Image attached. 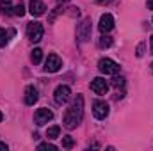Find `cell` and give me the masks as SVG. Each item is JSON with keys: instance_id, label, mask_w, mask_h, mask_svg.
Listing matches in <instances>:
<instances>
[{"instance_id": "obj_28", "label": "cell", "mask_w": 153, "mask_h": 151, "mask_svg": "<svg viewBox=\"0 0 153 151\" xmlns=\"http://www.w3.org/2000/svg\"><path fill=\"white\" fill-rule=\"evenodd\" d=\"M152 53H153V36H152Z\"/></svg>"}, {"instance_id": "obj_7", "label": "cell", "mask_w": 153, "mask_h": 151, "mask_svg": "<svg viewBox=\"0 0 153 151\" xmlns=\"http://www.w3.org/2000/svg\"><path fill=\"white\" fill-rule=\"evenodd\" d=\"M93 114L96 119H105L109 115V103H105L103 100H94L93 101Z\"/></svg>"}, {"instance_id": "obj_5", "label": "cell", "mask_w": 153, "mask_h": 151, "mask_svg": "<svg viewBox=\"0 0 153 151\" xmlns=\"http://www.w3.org/2000/svg\"><path fill=\"white\" fill-rule=\"evenodd\" d=\"M70 98H71V89H70L68 85H59V87L55 89V93H53V100H55L57 105L68 103Z\"/></svg>"}, {"instance_id": "obj_20", "label": "cell", "mask_w": 153, "mask_h": 151, "mask_svg": "<svg viewBox=\"0 0 153 151\" xmlns=\"http://www.w3.org/2000/svg\"><path fill=\"white\" fill-rule=\"evenodd\" d=\"M100 46H102V48H109V46H112V38L103 36V38L100 39Z\"/></svg>"}, {"instance_id": "obj_2", "label": "cell", "mask_w": 153, "mask_h": 151, "mask_svg": "<svg viewBox=\"0 0 153 151\" xmlns=\"http://www.w3.org/2000/svg\"><path fill=\"white\" fill-rule=\"evenodd\" d=\"M91 32H93L91 18L82 20V23H78V27H76V41L78 43H87L91 39Z\"/></svg>"}, {"instance_id": "obj_23", "label": "cell", "mask_w": 153, "mask_h": 151, "mask_svg": "<svg viewBox=\"0 0 153 151\" xmlns=\"http://www.w3.org/2000/svg\"><path fill=\"white\" fill-rule=\"evenodd\" d=\"M0 150H2V151H5V150H7V144H4V142H0Z\"/></svg>"}, {"instance_id": "obj_27", "label": "cell", "mask_w": 153, "mask_h": 151, "mask_svg": "<svg viewBox=\"0 0 153 151\" xmlns=\"http://www.w3.org/2000/svg\"><path fill=\"white\" fill-rule=\"evenodd\" d=\"M2 119H4V114L0 112V123H2Z\"/></svg>"}, {"instance_id": "obj_24", "label": "cell", "mask_w": 153, "mask_h": 151, "mask_svg": "<svg viewBox=\"0 0 153 151\" xmlns=\"http://www.w3.org/2000/svg\"><path fill=\"white\" fill-rule=\"evenodd\" d=\"M96 2H100V4H111L112 0H96Z\"/></svg>"}, {"instance_id": "obj_9", "label": "cell", "mask_w": 153, "mask_h": 151, "mask_svg": "<svg viewBox=\"0 0 153 151\" xmlns=\"http://www.w3.org/2000/svg\"><path fill=\"white\" fill-rule=\"evenodd\" d=\"M53 119V112L50 110V109H38L36 114H34V121H36V124L38 126H43V124H46L48 121H52Z\"/></svg>"}, {"instance_id": "obj_12", "label": "cell", "mask_w": 153, "mask_h": 151, "mask_svg": "<svg viewBox=\"0 0 153 151\" xmlns=\"http://www.w3.org/2000/svg\"><path fill=\"white\" fill-rule=\"evenodd\" d=\"M39 100V93L34 85H27L25 89V105H34Z\"/></svg>"}, {"instance_id": "obj_8", "label": "cell", "mask_w": 153, "mask_h": 151, "mask_svg": "<svg viewBox=\"0 0 153 151\" xmlns=\"http://www.w3.org/2000/svg\"><path fill=\"white\" fill-rule=\"evenodd\" d=\"M91 91H93L94 94H98V96L107 94V91H109V84H107V80L102 78V76H96V78L91 82Z\"/></svg>"}, {"instance_id": "obj_6", "label": "cell", "mask_w": 153, "mask_h": 151, "mask_svg": "<svg viewBox=\"0 0 153 151\" xmlns=\"http://www.w3.org/2000/svg\"><path fill=\"white\" fill-rule=\"evenodd\" d=\"M43 25L38 23V21H32V23H29V27H27V36L29 39L32 41V43H39L41 39H43Z\"/></svg>"}, {"instance_id": "obj_13", "label": "cell", "mask_w": 153, "mask_h": 151, "mask_svg": "<svg viewBox=\"0 0 153 151\" xmlns=\"http://www.w3.org/2000/svg\"><path fill=\"white\" fill-rule=\"evenodd\" d=\"M13 0H0V11L4 14H13Z\"/></svg>"}, {"instance_id": "obj_21", "label": "cell", "mask_w": 153, "mask_h": 151, "mask_svg": "<svg viewBox=\"0 0 153 151\" xmlns=\"http://www.w3.org/2000/svg\"><path fill=\"white\" fill-rule=\"evenodd\" d=\"M38 150H50V151H55L57 150V146H53V144H50V142H43V144H39Z\"/></svg>"}, {"instance_id": "obj_4", "label": "cell", "mask_w": 153, "mask_h": 151, "mask_svg": "<svg viewBox=\"0 0 153 151\" xmlns=\"http://www.w3.org/2000/svg\"><path fill=\"white\" fill-rule=\"evenodd\" d=\"M61 66H62L61 57H59V55H55V53H50V55L46 57V61H45L43 70H45L46 73H55V71H59V70H61Z\"/></svg>"}, {"instance_id": "obj_25", "label": "cell", "mask_w": 153, "mask_h": 151, "mask_svg": "<svg viewBox=\"0 0 153 151\" xmlns=\"http://www.w3.org/2000/svg\"><path fill=\"white\" fill-rule=\"evenodd\" d=\"M148 9H153V0H148Z\"/></svg>"}, {"instance_id": "obj_22", "label": "cell", "mask_w": 153, "mask_h": 151, "mask_svg": "<svg viewBox=\"0 0 153 151\" xmlns=\"http://www.w3.org/2000/svg\"><path fill=\"white\" fill-rule=\"evenodd\" d=\"M135 55H137V57H143V55H144V43H141V44L137 46V50H135Z\"/></svg>"}, {"instance_id": "obj_1", "label": "cell", "mask_w": 153, "mask_h": 151, "mask_svg": "<svg viewBox=\"0 0 153 151\" xmlns=\"http://www.w3.org/2000/svg\"><path fill=\"white\" fill-rule=\"evenodd\" d=\"M82 117H84V98L80 94H76L70 109H66V112H64L62 124H64V128L73 130L82 123Z\"/></svg>"}, {"instance_id": "obj_17", "label": "cell", "mask_w": 153, "mask_h": 151, "mask_svg": "<svg viewBox=\"0 0 153 151\" xmlns=\"http://www.w3.org/2000/svg\"><path fill=\"white\" fill-rule=\"evenodd\" d=\"M73 144H75V141H73V137H71V135H66V137H62V148H66V150H71V148H73Z\"/></svg>"}, {"instance_id": "obj_26", "label": "cell", "mask_w": 153, "mask_h": 151, "mask_svg": "<svg viewBox=\"0 0 153 151\" xmlns=\"http://www.w3.org/2000/svg\"><path fill=\"white\" fill-rule=\"evenodd\" d=\"M59 4H66V2H70V0H57Z\"/></svg>"}, {"instance_id": "obj_18", "label": "cell", "mask_w": 153, "mask_h": 151, "mask_svg": "<svg viewBox=\"0 0 153 151\" xmlns=\"http://www.w3.org/2000/svg\"><path fill=\"white\" fill-rule=\"evenodd\" d=\"M13 14H16V16H23L25 14V5L20 2L18 5H14V9H13Z\"/></svg>"}, {"instance_id": "obj_14", "label": "cell", "mask_w": 153, "mask_h": 151, "mask_svg": "<svg viewBox=\"0 0 153 151\" xmlns=\"http://www.w3.org/2000/svg\"><path fill=\"white\" fill-rule=\"evenodd\" d=\"M59 133H61V126H57V124H55V126H50V128L46 130V139H50V141H52V139H57Z\"/></svg>"}, {"instance_id": "obj_16", "label": "cell", "mask_w": 153, "mask_h": 151, "mask_svg": "<svg viewBox=\"0 0 153 151\" xmlns=\"http://www.w3.org/2000/svg\"><path fill=\"white\" fill-rule=\"evenodd\" d=\"M41 59H43V50H41V48H34L32 53H30V61H32L34 64H39Z\"/></svg>"}, {"instance_id": "obj_29", "label": "cell", "mask_w": 153, "mask_h": 151, "mask_svg": "<svg viewBox=\"0 0 153 151\" xmlns=\"http://www.w3.org/2000/svg\"><path fill=\"white\" fill-rule=\"evenodd\" d=\"M152 71H153V62H152Z\"/></svg>"}, {"instance_id": "obj_3", "label": "cell", "mask_w": 153, "mask_h": 151, "mask_svg": "<svg viewBox=\"0 0 153 151\" xmlns=\"http://www.w3.org/2000/svg\"><path fill=\"white\" fill-rule=\"evenodd\" d=\"M98 70H100L103 75H117L119 70H121V66H119L116 61H112V59L103 57V59L98 61Z\"/></svg>"}, {"instance_id": "obj_15", "label": "cell", "mask_w": 153, "mask_h": 151, "mask_svg": "<svg viewBox=\"0 0 153 151\" xmlns=\"http://www.w3.org/2000/svg\"><path fill=\"white\" fill-rule=\"evenodd\" d=\"M14 34V30H4V29H0V46H5L7 43H9V36H13Z\"/></svg>"}, {"instance_id": "obj_10", "label": "cell", "mask_w": 153, "mask_h": 151, "mask_svg": "<svg viewBox=\"0 0 153 151\" xmlns=\"http://www.w3.org/2000/svg\"><path fill=\"white\" fill-rule=\"evenodd\" d=\"M98 29H100V32L102 34H107V32H111L112 29H114V18H112V14H102V18H100V23H98Z\"/></svg>"}, {"instance_id": "obj_19", "label": "cell", "mask_w": 153, "mask_h": 151, "mask_svg": "<svg viewBox=\"0 0 153 151\" xmlns=\"http://www.w3.org/2000/svg\"><path fill=\"white\" fill-rule=\"evenodd\" d=\"M112 85H114L116 89H119V87L123 89V87H125V78H123V76H114V78H112Z\"/></svg>"}, {"instance_id": "obj_11", "label": "cell", "mask_w": 153, "mask_h": 151, "mask_svg": "<svg viewBox=\"0 0 153 151\" xmlns=\"http://www.w3.org/2000/svg\"><path fill=\"white\" fill-rule=\"evenodd\" d=\"M29 13L32 16H41V14L46 13V5L41 0H30L29 2Z\"/></svg>"}]
</instances>
